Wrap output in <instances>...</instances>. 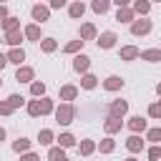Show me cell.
Instances as JSON below:
<instances>
[{
  "mask_svg": "<svg viewBox=\"0 0 161 161\" xmlns=\"http://www.w3.org/2000/svg\"><path fill=\"white\" fill-rule=\"evenodd\" d=\"M53 116H55V121H58L60 126H70L73 118H75V108H73V103H65V101H63L60 106H55Z\"/></svg>",
  "mask_w": 161,
  "mask_h": 161,
  "instance_id": "6da1fadb",
  "label": "cell"
},
{
  "mask_svg": "<svg viewBox=\"0 0 161 161\" xmlns=\"http://www.w3.org/2000/svg\"><path fill=\"white\" fill-rule=\"evenodd\" d=\"M151 30H153V23H151L148 18H138V20H133V23H131V35H136V38L148 35Z\"/></svg>",
  "mask_w": 161,
  "mask_h": 161,
  "instance_id": "7a4b0ae2",
  "label": "cell"
},
{
  "mask_svg": "<svg viewBox=\"0 0 161 161\" xmlns=\"http://www.w3.org/2000/svg\"><path fill=\"white\" fill-rule=\"evenodd\" d=\"M116 40H118V35H116L113 30H103V33L96 38V43H98L101 50H111V48L116 45Z\"/></svg>",
  "mask_w": 161,
  "mask_h": 161,
  "instance_id": "3957f363",
  "label": "cell"
},
{
  "mask_svg": "<svg viewBox=\"0 0 161 161\" xmlns=\"http://www.w3.org/2000/svg\"><path fill=\"white\" fill-rule=\"evenodd\" d=\"M126 113H128V101L118 98V101H111V103H108V116H113V118H123Z\"/></svg>",
  "mask_w": 161,
  "mask_h": 161,
  "instance_id": "277c9868",
  "label": "cell"
},
{
  "mask_svg": "<svg viewBox=\"0 0 161 161\" xmlns=\"http://www.w3.org/2000/svg\"><path fill=\"white\" fill-rule=\"evenodd\" d=\"M30 15H33V20H35V23H40V25H43V23H48V20H50V8L38 3V5H33V8H30Z\"/></svg>",
  "mask_w": 161,
  "mask_h": 161,
  "instance_id": "5b68a950",
  "label": "cell"
},
{
  "mask_svg": "<svg viewBox=\"0 0 161 161\" xmlns=\"http://www.w3.org/2000/svg\"><path fill=\"white\" fill-rule=\"evenodd\" d=\"M15 80H18V83H33V80H35V70H33L30 65H18Z\"/></svg>",
  "mask_w": 161,
  "mask_h": 161,
  "instance_id": "8992f818",
  "label": "cell"
},
{
  "mask_svg": "<svg viewBox=\"0 0 161 161\" xmlns=\"http://www.w3.org/2000/svg\"><path fill=\"white\" fill-rule=\"evenodd\" d=\"M126 126H128V131H131V133H143V131L148 128V123H146V118H143V116H131V118L126 121Z\"/></svg>",
  "mask_w": 161,
  "mask_h": 161,
  "instance_id": "52a82bcc",
  "label": "cell"
},
{
  "mask_svg": "<svg viewBox=\"0 0 161 161\" xmlns=\"http://www.w3.org/2000/svg\"><path fill=\"white\" fill-rule=\"evenodd\" d=\"M88 68H91V58H88L86 53H75V58H73V70H75V73H88Z\"/></svg>",
  "mask_w": 161,
  "mask_h": 161,
  "instance_id": "ba28073f",
  "label": "cell"
},
{
  "mask_svg": "<svg viewBox=\"0 0 161 161\" xmlns=\"http://www.w3.org/2000/svg\"><path fill=\"white\" fill-rule=\"evenodd\" d=\"M123 128V118H113V116H108L106 121H103V131H106V136H113V133H118Z\"/></svg>",
  "mask_w": 161,
  "mask_h": 161,
  "instance_id": "9c48e42d",
  "label": "cell"
},
{
  "mask_svg": "<svg viewBox=\"0 0 161 161\" xmlns=\"http://www.w3.org/2000/svg\"><path fill=\"white\" fill-rule=\"evenodd\" d=\"M143 143H146V138H141L138 133H131V136L126 138V148H128L131 153H141V151H143Z\"/></svg>",
  "mask_w": 161,
  "mask_h": 161,
  "instance_id": "30bf717a",
  "label": "cell"
},
{
  "mask_svg": "<svg viewBox=\"0 0 161 161\" xmlns=\"http://www.w3.org/2000/svg\"><path fill=\"white\" fill-rule=\"evenodd\" d=\"M68 15H70L73 20H80V18L86 15V3H83V0H73V3L68 5Z\"/></svg>",
  "mask_w": 161,
  "mask_h": 161,
  "instance_id": "8fae6325",
  "label": "cell"
},
{
  "mask_svg": "<svg viewBox=\"0 0 161 161\" xmlns=\"http://www.w3.org/2000/svg\"><path fill=\"white\" fill-rule=\"evenodd\" d=\"M75 98H78V86H73V83L60 86V101L70 103V101H75Z\"/></svg>",
  "mask_w": 161,
  "mask_h": 161,
  "instance_id": "7c38bea8",
  "label": "cell"
},
{
  "mask_svg": "<svg viewBox=\"0 0 161 161\" xmlns=\"http://www.w3.org/2000/svg\"><path fill=\"white\" fill-rule=\"evenodd\" d=\"M136 20V13H133V8L128 5V8H118L116 10V23H133Z\"/></svg>",
  "mask_w": 161,
  "mask_h": 161,
  "instance_id": "4fadbf2b",
  "label": "cell"
},
{
  "mask_svg": "<svg viewBox=\"0 0 161 161\" xmlns=\"http://www.w3.org/2000/svg\"><path fill=\"white\" fill-rule=\"evenodd\" d=\"M23 40H25V33H23L20 28H18V30H10V33H5V43H8L10 48H18Z\"/></svg>",
  "mask_w": 161,
  "mask_h": 161,
  "instance_id": "5bb4252c",
  "label": "cell"
},
{
  "mask_svg": "<svg viewBox=\"0 0 161 161\" xmlns=\"http://www.w3.org/2000/svg\"><path fill=\"white\" fill-rule=\"evenodd\" d=\"M138 58H141V60H146V63H161V48L141 50V53H138Z\"/></svg>",
  "mask_w": 161,
  "mask_h": 161,
  "instance_id": "9a60e30c",
  "label": "cell"
},
{
  "mask_svg": "<svg viewBox=\"0 0 161 161\" xmlns=\"http://www.w3.org/2000/svg\"><path fill=\"white\" fill-rule=\"evenodd\" d=\"M23 33H25V38H28V40H33V43H40V40H43V35H40V25H38V23L25 25V30H23Z\"/></svg>",
  "mask_w": 161,
  "mask_h": 161,
  "instance_id": "2e32d148",
  "label": "cell"
},
{
  "mask_svg": "<svg viewBox=\"0 0 161 161\" xmlns=\"http://www.w3.org/2000/svg\"><path fill=\"white\" fill-rule=\"evenodd\" d=\"M138 53H141V50H138L136 45H123V48H121V53H118V58H121V60H126V63H131V60H136V58H138Z\"/></svg>",
  "mask_w": 161,
  "mask_h": 161,
  "instance_id": "e0dca14e",
  "label": "cell"
},
{
  "mask_svg": "<svg viewBox=\"0 0 161 161\" xmlns=\"http://www.w3.org/2000/svg\"><path fill=\"white\" fill-rule=\"evenodd\" d=\"M5 55H8V63H15V65H23V60H25V50L20 45L18 48H10Z\"/></svg>",
  "mask_w": 161,
  "mask_h": 161,
  "instance_id": "ac0fdd59",
  "label": "cell"
},
{
  "mask_svg": "<svg viewBox=\"0 0 161 161\" xmlns=\"http://www.w3.org/2000/svg\"><path fill=\"white\" fill-rule=\"evenodd\" d=\"M101 86H103L106 91H111V93H113V91H121V88H123V78H121V75H108Z\"/></svg>",
  "mask_w": 161,
  "mask_h": 161,
  "instance_id": "d6986e66",
  "label": "cell"
},
{
  "mask_svg": "<svg viewBox=\"0 0 161 161\" xmlns=\"http://www.w3.org/2000/svg\"><path fill=\"white\" fill-rule=\"evenodd\" d=\"M98 38V30L93 23H83L80 25V40H96Z\"/></svg>",
  "mask_w": 161,
  "mask_h": 161,
  "instance_id": "ffe728a7",
  "label": "cell"
},
{
  "mask_svg": "<svg viewBox=\"0 0 161 161\" xmlns=\"http://www.w3.org/2000/svg\"><path fill=\"white\" fill-rule=\"evenodd\" d=\"M133 13L136 15H141V18H146L148 13H151V0H133Z\"/></svg>",
  "mask_w": 161,
  "mask_h": 161,
  "instance_id": "44dd1931",
  "label": "cell"
},
{
  "mask_svg": "<svg viewBox=\"0 0 161 161\" xmlns=\"http://www.w3.org/2000/svg\"><path fill=\"white\" fill-rule=\"evenodd\" d=\"M30 138H25V136H18L15 141H13V151L15 153H25V151H30Z\"/></svg>",
  "mask_w": 161,
  "mask_h": 161,
  "instance_id": "7402d4cb",
  "label": "cell"
},
{
  "mask_svg": "<svg viewBox=\"0 0 161 161\" xmlns=\"http://www.w3.org/2000/svg\"><path fill=\"white\" fill-rule=\"evenodd\" d=\"M96 86H98V78H96L93 73H83V75H80V88H83V91H93Z\"/></svg>",
  "mask_w": 161,
  "mask_h": 161,
  "instance_id": "603a6c76",
  "label": "cell"
},
{
  "mask_svg": "<svg viewBox=\"0 0 161 161\" xmlns=\"http://www.w3.org/2000/svg\"><path fill=\"white\" fill-rule=\"evenodd\" d=\"M55 111V101L48 96H40V116H50Z\"/></svg>",
  "mask_w": 161,
  "mask_h": 161,
  "instance_id": "cb8c5ba5",
  "label": "cell"
},
{
  "mask_svg": "<svg viewBox=\"0 0 161 161\" xmlns=\"http://www.w3.org/2000/svg\"><path fill=\"white\" fill-rule=\"evenodd\" d=\"M55 141V133L50 131V128H43V131H38V143L40 146H50Z\"/></svg>",
  "mask_w": 161,
  "mask_h": 161,
  "instance_id": "d4e9b609",
  "label": "cell"
},
{
  "mask_svg": "<svg viewBox=\"0 0 161 161\" xmlns=\"http://www.w3.org/2000/svg\"><path fill=\"white\" fill-rule=\"evenodd\" d=\"M96 151V141H91V138H83L80 143H78V153L80 156H91Z\"/></svg>",
  "mask_w": 161,
  "mask_h": 161,
  "instance_id": "484cf974",
  "label": "cell"
},
{
  "mask_svg": "<svg viewBox=\"0 0 161 161\" xmlns=\"http://www.w3.org/2000/svg\"><path fill=\"white\" fill-rule=\"evenodd\" d=\"M108 8H111V0H93V3H91V10H93L96 15H106Z\"/></svg>",
  "mask_w": 161,
  "mask_h": 161,
  "instance_id": "4316f807",
  "label": "cell"
},
{
  "mask_svg": "<svg viewBox=\"0 0 161 161\" xmlns=\"http://www.w3.org/2000/svg\"><path fill=\"white\" fill-rule=\"evenodd\" d=\"M40 50L48 53V55L55 53V50H58V40H55V38H43V40H40Z\"/></svg>",
  "mask_w": 161,
  "mask_h": 161,
  "instance_id": "83f0119b",
  "label": "cell"
},
{
  "mask_svg": "<svg viewBox=\"0 0 161 161\" xmlns=\"http://www.w3.org/2000/svg\"><path fill=\"white\" fill-rule=\"evenodd\" d=\"M83 43H86V40H80V38H78V40H70V43H65L63 53H68V55H75V53H80V50H83Z\"/></svg>",
  "mask_w": 161,
  "mask_h": 161,
  "instance_id": "f1b7e54d",
  "label": "cell"
},
{
  "mask_svg": "<svg viewBox=\"0 0 161 161\" xmlns=\"http://www.w3.org/2000/svg\"><path fill=\"white\" fill-rule=\"evenodd\" d=\"M55 141H58V146H63V148H73V146H75V136H73V133H68V131H65V133H60Z\"/></svg>",
  "mask_w": 161,
  "mask_h": 161,
  "instance_id": "f546056e",
  "label": "cell"
},
{
  "mask_svg": "<svg viewBox=\"0 0 161 161\" xmlns=\"http://www.w3.org/2000/svg\"><path fill=\"white\" fill-rule=\"evenodd\" d=\"M101 153H113V148H116V141H113V136H106L98 146H96Z\"/></svg>",
  "mask_w": 161,
  "mask_h": 161,
  "instance_id": "4dcf8cb0",
  "label": "cell"
},
{
  "mask_svg": "<svg viewBox=\"0 0 161 161\" xmlns=\"http://www.w3.org/2000/svg\"><path fill=\"white\" fill-rule=\"evenodd\" d=\"M0 25H3V30H5V33H10V30H18V28H20V20H18L15 15H8Z\"/></svg>",
  "mask_w": 161,
  "mask_h": 161,
  "instance_id": "1f68e13d",
  "label": "cell"
},
{
  "mask_svg": "<svg viewBox=\"0 0 161 161\" xmlns=\"http://www.w3.org/2000/svg\"><path fill=\"white\" fill-rule=\"evenodd\" d=\"M65 158V148L63 146H50L48 148V161H60Z\"/></svg>",
  "mask_w": 161,
  "mask_h": 161,
  "instance_id": "d6a6232c",
  "label": "cell"
},
{
  "mask_svg": "<svg viewBox=\"0 0 161 161\" xmlns=\"http://www.w3.org/2000/svg\"><path fill=\"white\" fill-rule=\"evenodd\" d=\"M30 96H33V98L45 96V83H43V80H33V83H30Z\"/></svg>",
  "mask_w": 161,
  "mask_h": 161,
  "instance_id": "836d02e7",
  "label": "cell"
},
{
  "mask_svg": "<svg viewBox=\"0 0 161 161\" xmlns=\"http://www.w3.org/2000/svg\"><path fill=\"white\" fill-rule=\"evenodd\" d=\"M143 133H146V141H151V143H161V126H156V128H146Z\"/></svg>",
  "mask_w": 161,
  "mask_h": 161,
  "instance_id": "e575fe53",
  "label": "cell"
},
{
  "mask_svg": "<svg viewBox=\"0 0 161 161\" xmlns=\"http://www.w3.org/2000/svg\"><path fill=\"white\" fill-rule=\"evenodd\" d=\"M5 101H8V103H10L13 108H20V106H25V98H23L20 93H10V96H8Z\"/></svg>",
  "mask_w": 161,
  "mask_h": 161,
  "instance_id": "d590c367",
  "label": "cell"
},
{
  "mask_svg": "<svg viewBox=\"0 0 161 161\" xmlns=\"http://www.w3.org/2000/svg\"><path fill=\"white\" fill-rule=\"evenodd\" d=\"M25 108H28V116H30V118H38V116H40V101H28Z\"/></svg>",
  "mask_w": 161,
  "mask_h": 161,
  "instance_id": "8d00e7d4",
  "label": "cell"
},
{
  "mask_svg": "<svg viewBox=\"0 0 161 161\" xmlns=\"http://www.w3.org/2000/svg\"><path fill=\"white\" fill-rule=\"evenodd\" d=\"M146 156H148V161H158V158H161V146H158V143H156V146H151Z\"/></svg>",
  "mask_w": 161,
  "mask_h": 161,
  "instance_id": "74e56055",
  "label": "cell"
},
{
  "mask_svg": "<svg viewBox=\"0 0 161 161\" xmlns=\"http://www.w3.org/2000/svg\"><path fill=\"white\" fill-rule=\"evenodd\" d=\"M148 118H161V103L158 101L148 106Z\"/></svg>",
  "mask_w": 161,
  "mask_h": 161,
  "instance_id": "f35d334b",
  "label": "cell"
},
{
  "mask_svg": "<svg viewBox=\"0 0 161 161\" xmlns=\"http://www.w3.org/2000/svg\"><path fill=\"white\" fill-rule=\"evenodd\" d=\"M13 113H15V108L8 101H0V116H13Z\"/></svg>",
  "mask_w": 161,
  "mask_h": 161,
  "instance_id": "ab89813d",
  "label": "cell"
},
{
  "mask_svg": "<svg viewBox=\"0 0 161 161\" xmlns=\"http://www.w3.org/2000/svg\"><path fill=\"white\" fill-rule=\"evenodd\" d=\"M65 5H68V0H50V3H48L50 10H60V8H65Z\"/></svg>",
  "mask_w": 161,
  "mask_h": 161,
  "instance_id": "60d3db41",
  "label": "cell"
},
{
  "mask_svg": "<svg viewBox=\"0 0 161 161\" xmlns=\"http://www.w3.org/2000/svg\"><path fill=\"white\" fill-rule=\"evenodd\" d=\"M20 161H40V156L33 151H25V153H20Z\"/></svg>",
  "mask_w": 161,
  "mask_h": 161,
  "instance_id": "b9f144b4",
  "label": "cell"
},
{
  "mask_svg": "<svg viewBox=\"0 0 161 161\" xmlns=\"http://www.w3.org/2000/svg\"><path fill=\"white\" fill-rule=\"evenodd\" d=\"M113 5H118V8H128L131 5V0H111Z\"/></svg>",
  "mask_w": 161,
  "mask_h": 161,
  "instance_id": "7bdbcfd3",
  "label": "cell"
},
{
  "mask_svg": "<svg viewBox=\"0 0 161 161\" xmlns=\"http://www.w3.org/2000/svg\"><path fill=\"white\" fill-rule=\"evenodd\" d=\"M8 15H10V13H8V8H5V5H3V3H0V23H3V20H5V18H8Z\"/></svg>",
  "mask_w": 161,
  "mask_h": 161,
  "instance_id": "ee69618b",
  "label": "cell"
},
{
  "mask_svg": "<svg viewBox=\"0 0 161 161\" xmlns=\"http://www.w3.org/2000/svg\"><path fill=\"white\" fill-rule=\"evenodd\" d=\"M5 65H8V55H5V53H0V70H3Z\"/></svg>",
  "mask_w": 161,
  "mask_h": 161,
  "instance_id": "f6af8a7d",
  "label": "cell"
},
{
  "mask_svg": "<svg viewBox=\"0 0 161 161\" xmlns=\"http://www.w3.org/2000/svg\"><path fill=\"white\" fill-rule=\"evenodd\" d=\"M3 141H5V128L0 126V143H3Z\"/></svg>",
  "mask_w": 161,
  "mask_h": 161,
  "instance_id": "bcb514c9",
  "label": "cell"
},
{
  "mask_svg": "<svg viewBox=\"0 0 161 161\" xmlns=\"http://www.w3.org/2000/svg\"><path fill=\"white\" fill-rule=\"evenodd\" d=\"M156 93H158V98H161V83H158V86H156Z\"/></svg>",
  "mask_w": 161,
  "mask_h": 161,
  "instance_id": "7dc6e473",
  "label": "cell"
},
{
  "mask_svg": "<svg viewBox=\"0 0 161 161\" xmlns=\"http://www.w3.org/2000/svg\"><path fill=\"white\" fill-rule=\"evenodd\" d=\"M123 161H138V158H133V156H128V158H123Z\"/></svg>",
  "mask_w": 161,
  "mask_h": 161,
  "instance_id": "c3c4849f",
  "label": "cell"
},
{
  "mask_svg": "<svg viewBox=\"0 0 161 161\" xmlns=\"http://www.w3.org/2000/svg\"><path fill=\"white\" fill-rule=\"evenodd\" d=\"M60 161H70V158H68V156H65V158H60Z\"/></svg>",
  "mask_w": 161,
  "mask_h": 161,
  "instance_id": "681fc988",
  "label": "cell"
},
{
  "mask_svg": "<svg viewBox=\"0 0 161 161\" xmlns=\"http://www.w3.org/2000/svg\"><path fill=\"white\" fill-rule=\"evenodd\" d=\"M151 3H161V0H151Z\"/></svg>",
  "mask_w": 161,
  "mask_h": 161,
  "instance_id": "f907efd6",
  "label": "cell"
},
{
  "mask_svg": "<svg viewBox=\"0 0 161 161\" xmlns=\"http://www.w3.org/2000/svg\"><path fill=\"white\" fill-rule=\"evenodd\" d=\"M0 3H3V5H5V3H8V0H0Z\"/></svg>",
  "mask_w": 161,
  "mask_h": 161,
  "instance_id": "816d5d0a",
  "label": "cell"
},
{
  "mask_svg": "<svg viewBox=\"0 0 161 161\" xmlns=\"http://www.w3.org/2000/svg\"><path fill=\"white\" fill-rule=\"evenodd\" d=\"M0 86H3V78H0Z\"/></svg>",
  "mask_w": 161,
  "mask_h": 161,
  "instance_id": "f5cc1de1",
  "label": "cell"
},
{
  "mask_svg": "<svg viewBox=\"0 0 161 161\" xmlns=\"http://www.w3.org/2000/svg\"><path fill=\"white\" fill-rule=\"evenodd\" d=\"M158 103H161V101H158Z\"/></svg>",
  "mask_w": 161,
  "mask_h": 161,
  "instance_id": "db71d44e",
  "label": "cell"
}]
</instances>
